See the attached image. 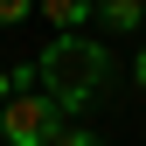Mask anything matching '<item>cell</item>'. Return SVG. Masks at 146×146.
Instances as JSON below:
<instances>
[{"mask_svg": "<svg viewBox=\"0 0 146 146\" xmlns=\"http://www.w3.org/2000/svg\"><path fill=\"white\" fill-rule=\"evenodd\" d=\"M35 84H42L63 111H84V104H98L104 84H111V49L90 42V35H56V42L35 56Z\"/></svg>", "mask_w": 146, "mask_h": 146, "instance_id": "cell-1", "label": "cell"}, {"mask_svg": "<svg viewBox=\"0 0 146 146\" xmlns=\"http://www.w3.org/2000/svg\"><path fill=\"white\" fill-rule=\"evenodd\" d=\"M56 132H63V104L49 98L42 84L14 90V98L0 104V146H49Z\"/></svg>", "mask_w": 146, "mask_h": 146, "instance_id": "cell-2", "label": "cell"}, {"mask_svg": "<svg viewBox=\"0 0 146 146\" xmlns=\"http://www.w3.org/2000/svg\"><path fill=\"white\" fill-rule=\"evenodd\" d=\"M42 21H56V35H77L84 21H98L90 0H42Z\"/></svg>", "mask_w": 146, "mask_h": 146, "instance_id": "cell-3", "label": "cell"}, {"mask_svg": "<svg viewBox=\"0 0 146 146\" xmlns=\"http://www.w3.org/2000/svg\"><path fill=\"white\" fill-rule=\"evenodd\" d=\"M98 21L111 35H132V28H146V0H98Z\"/></svg>", "mask_w": 146, "mask_h": 146, "instance_id": "cell-4", "label": "cell"}, {"mask_svg": "<svg viewBox=\"0 0 146 146\" xmlns=\"http://www.w3.org/2000/svg\"><path fill=\"white\" fill-rule=\"evenodd\" d=\"M35 14V0H0V28H14V21H28Z\"/></svg>", "mask_w": 146, "mask_h": 146, "instance_id": "cell-5", "label": "cell"}, {"mask_svg": "<svg viewBox=\"0 0 146 146\" xmlns=\"http://www.w3.org/2000/svg\"><path fill=\"white\" fill-rule=\"evenodd\" d=\"M49 146H104V139H98V132H77V125H63V132L49 139Z\"/></svg>", "mask_w": 146, "mask_h": 146, "instance_id": "cell-6", "label": "cell"}, {"mask_svg": "<svg viewBox=\"0 0 146 146\" xmlns=\"http://www.w3.org/2000/svg\"><path fill=\"white\" fill-rule=\"evenodd\" d=\"M132 84H139V90H146V49H139V63H132Z\"/></svg>", "mask_w": 146, "mask_h": 146, "instance_id": "cell-7", "label": "cell"}]
</instances>
